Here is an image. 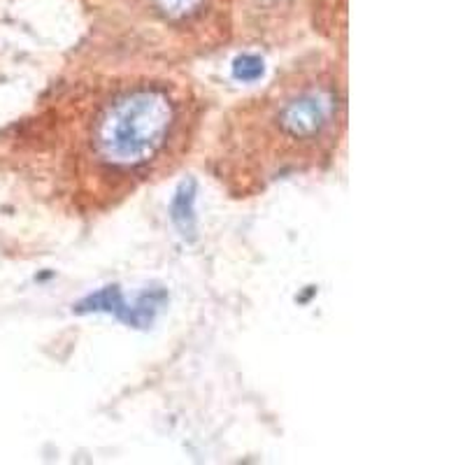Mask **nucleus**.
<instances>
[{"instance_id":"4","label":"nucleus","mask_w":465,"mask_h":465,"mask_svg":"<svg viewBox=\"0 0 465 465\" xmlns=\"http://www.w3.org/2000/svg\"><path fill=\"white\" fill-rule=\"evenodd\" d=\"M91 310H95V312H114L116 317H122L126 322L131 307H126L116 286H107V289L98 291V293H94V296H89L77 305V312H91Z\"/></svg>"},{"instance_id":"2","label":"nucleus","mask_w":465,"mask_h":465,"mask_svg":"<svg viewBox=\"0 0 465 465\" xmlns=\"http://www.w3.org/2000/svg\"><path fill=\"white\" fill-rule=\"evenodd\" d=\"M270 131L280 138L282 153L289 156H310L326 147L335 138L340 119V98L333 84L326 82H305L291 84L280 91L270 105Z\"/></svg>"},{"instance_id":"5","label":"nucleus","mask_w":465,"mask_h":465,"mask_svg":"<svg viewBox=\"0 0 465 465\" xmlns=\"http://www.w3.org/2000/svg\"><path fill=\"white\" fill-rule=\"evenodd\" d=\"M153 5L170 22H182L201 10L203 0H153Z\"/></svg>"},{"instance_id":"1","label":"nucleus","mask_w":465,"mask_h":465,"mask_svg":"<svg viewBox=\"0 0 465 465\" xmlns=\"http://www.w3.org/2000/svg\"><path fill=\"white\" fill-rule=\"evenodd\" d=\"M180 124L182 103L165 86H133L95 116V161L116 173H143L168 153Z\"/></svg>"},{"instance_id":"6","label":"nucleus","mask_w":465,"mask_h":465,"mask_svg":"<svg viewBox=\"0 0 465 465\" xmlns=\"http://www.w3.org/2000/svg\"><path fill=\"white\" fill-rule=\"evenodd\" d=\"M232 74L240 82H256L263 74V61L256 54H242L232 64Z\"/></svg>"},{"instance_id":"3","label":"nucleus","mask_w":465,"mask_h":465,"mask_svg":"<svg viewBox=\"0 0 465 465\" xmlns=\"http://www.w3.org/2000/svg\"><path fill=\"white\" fill-rule=\"evenodd\" d=\"M193 203H196V182L189 180L177 189L173 198V205H170V212H173V222L177 223V228L182 231V235L186 232H193V226H196V214H193Z\"/></svg>"}]
</instances>
